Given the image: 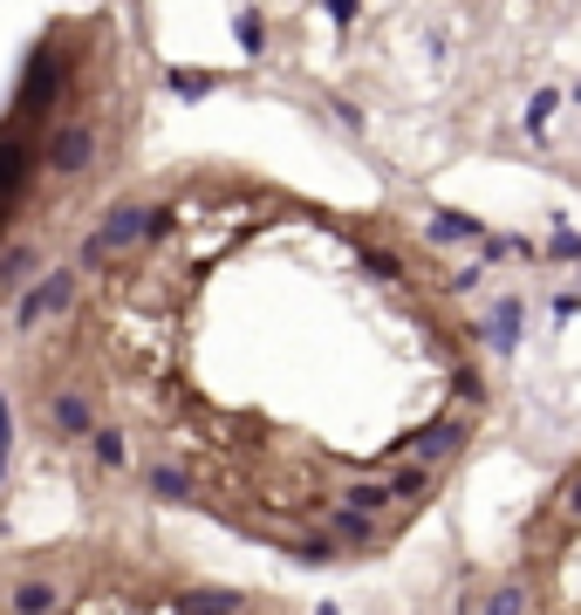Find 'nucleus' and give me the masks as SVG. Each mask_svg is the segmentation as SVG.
Listing matches in <instances>:
<instances>
[{"label":"nucleus","instance_id":"1","mask_svg":"<svg viewBox=\"0 0 581 615\" xmlns=\"http://www.w3.org/2000/svg\"><path fill=\"white\" fill-rule=\"evenodd\" d=\"M150 219H158V198H117L104 213V226L83 240V274H104L117 253H137L150 240Z\"/></svg>","mask_w":581,"mask_h":615},{"label":"nucleus","instance_id":"2","mask_svg":"<svg viewBox=\"0 0 581 615\" xmlns=\"http://www.w3.org/2000/svg\"><path fill=\"white\" fill-rule=\"evenodd\" d=\"M75 288H83V267L41 274V288H28V294L14 301V328H21V336H35L48 315H69V308H75Z\"/></svg>","mask_w":581,"mask_h":615},{"label":"nucleus","instance_id":"3","mask_svg":"<svg viewBox=\"0 0 581 615\" xmlns=\"http://www.w3.org/2000/svg\"><path fill=\"white\" fill-rule=\"evenodd\" d=\"M465 438H472L465 418H438V424H424L417 438H411V451H417V466H438V458H459Z\"/></svg>","mask_w":581,"mask_h":615},{"label":"nucleus","instance_id":"4","mask_svg":"<svg viewBox=\"0 0 581 615\" xmlns=\"http://www.w3.org/2000/svg\"><path fill=\"white\" fill-rule=\"evenodd\" d=\"M89 397L83 390H62V397H48V431H56V438H89Z\"/></svg>","mask_w":581,"mask_h":615},{"label":"nucleus","instance_id":"5","mask_svg":"<svg viewBox=\"0 0 581 615\" xmlns=\"http://www.w3.org/2000/svg\"><path fill=\"white\" fill-rule=\"evenodd\" d=\"M144 485H150V499H171V506L198 499V493H192V466H179V458H158V466L144 472Z\"/></svg>","mask_w":581,"mask_h":615},{"label":"nucleus","instance_id":"6","mask_svg":"<svg viewBox=\"0 0 581 615\" xmlns=\"http://www.w3.org/2000/svg\"><path fill=\"white\" fill-rule=\"evenodd\" d=\"M56 602H62L56 581H14L8 588V615H56Z\"/></svg>","mask_w":581,"mask_h":615},{"label":"nucleus","instance_id":"7","mask_svg":"<svg viewBox=\"0 0 581 615\" xmlns=\"http://www.w3.org/2000/svg\"><path fill=\"white\" fill-rule=\"evenodd\" d=\"M479 336H486V342H493L499 355H507V349L520 342V301L507 294V301H499V308H493V315H486V322H479Z\"/></svg>","mask_w":581,"mask_h":615},{"label":"nucleus","instance_id":"8","mask_svg":"<svg viewBox=\"0 0 581 615\" xmlns=\"http://www.w3.org/2000/svg\"><path fill=\"white\" fill-rule=\"evenodd\" d=\"M28 267H35V246H28V240H21V246H8V253H0V301H8V294H21V288H28Z\"/></svg>","mask_w":581,"mask_h":615},{"label":"nucleus","instance_id":"9","mask_svg":"<svg viewBox=\"0 0 581 615\" xmlns=\"http://www.w3.org/2000/svg\"><path fill=\"white\" fill-rule=\"evenodd\" d=\"M89 451H96V466H104V472H123V466H131V438H123V431L117 424H104V431H89Z\"/></svg>","mask_w":581,"mask_h":615},{"label":"nucleus","instance_id":"10","mask_svg":"<svg viewBox=\"0 0 581 615\" xmlns=\"http://www.w3.org/2000/svg\"><path fill=\"white\" fill-rule=\"evenodd\" d=\"M479 233H486V226H479L472 213H438V219H432V240H438V246H445V240H479Z\"/></svg>","mask_w":581,"mask_h":615},{"label":"nucleus","instance_id":"11","mask_svg":"<svg viewBox=\"0 0 581 615\" xmlns=\"http://www.w3.org/2000/svg\"><path fill=\"white\" fill-rule=\"evenodd\" d=\"M185 608L192 615H233L240 595H233V588H198V595H185Z\"/></svg>","mask_w":581,"mask_h":615},{"label":"nucleus","instance_id":"12","mask_svg":"<svg viewBox=\"0 0 581 615\" xmlns=\"http://www.w3.org/2000/svg\"><path fill=\"white\" fill-rule=\"evenodd\" d=\"M561 110V89H541L534 102H526V137H547V117Z\"/></svg>","mask_w":581,"mask_h":615},{"label":"nucleus","instance_id":"13","mask_svg":"<svg viewBox=\"0 0 581 615\" xmlns=\"http://www.w3.org/2000/svg\"><path fill=\"white\" fill-rule=\"evenodd\" d=\"M486 615H526V588H520V581L493 588V595H486Z\"/></svg>","mask_w":581,"mask_h":615},{"label":"nucleus","instance_id":"14","mask_svg":"<svg viewBox=\"0 0 581 615\" xmlns=\"http://www.w3.org/2000/svg\"><path fill=\"white\" fill-rule=\"evenodd\" d=\"M233 35H240L246 56H261V41H267V35H261V14H240V21H233Z\"/></svg>","mask_w":581,"mask_h":615},{"label":"nucleus","instance_id":"15","mask_svg":"<svg viewBox=\"0 0 581 615\" xmlns=\"http://www.w3.org/2000/svg\"><path fill=\"white\" fill-rule=\"evenodd\" d=\"M547 261H581V233H554L547 240Z\"/></svg>","mask_w":581,"mask_h":615},{"label":"nucleus","instance_id":"16","mask_svg":"<svg viewBox=\"0 0 581 615\" xmlns=\"http://www.w3.org/2000/svg\"><path fill=\"white\" fill-rule=\"evenodd\" d=\"M479 274H486V267H459V274L445 280V288H451V294H472V288H479Z\"/></svg>","mask_w":581,"mask_h":615},{"label":"nucleus","instance_id":"17","mask_svg":"<svg viewBox=\"0 0 581 615\" xmlns=\"http://www.w3.org/2000/svg\"><path fill=\"white\" fill-rule=\"evenodd\" d=\"M356 8H363V0H328V21H336V28H349V21H356Z\"/></svg>","mask_w":581,"mask_h":615},{"label":"nucleus","instance_id":"18","mask_svg":"<svg viewBox=\"0 0 581 615\" xmlns=\"http://www.w3.org/2000/svg\"><path fill=\"white\" fill-rule=\"evenodd\" d=\"M171 89H179V96H206L213 83H206V75H171Z\"/></svg>","mask_w":581,"mask_h":615},{"label":"nucleus","instance_id":"19","mask_svg":"<svg viewBox=\"0 0 581 615\" xmlns=\"http://www.w3.org/2000/svg\"><path fill=\"white\" fill-rule=\"evenodd\" d=\"M561 506H568V520H581V472L568 479V499H561Z\"/></svg>","mask_w":581,"mask_h":615},{"label":"nucleus","instance_id":"20","mask_svg":"<svg viewBox=\"0 0 581 615\" xmlns=\"http://www.w3.org/2000/svg\"><path fill=\"white\" fill-rule=\"evenodd\" d=\"M574 102H581V89H574Z\"/></svg>","mask_w":581,"mask_h":615}]
</instances>
